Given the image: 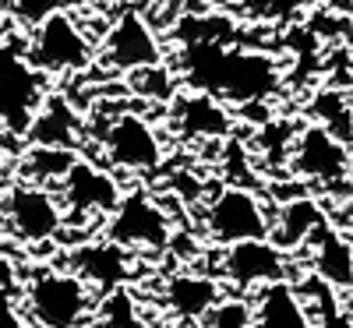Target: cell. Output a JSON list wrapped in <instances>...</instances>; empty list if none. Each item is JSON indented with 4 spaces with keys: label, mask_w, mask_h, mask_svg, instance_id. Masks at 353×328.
Masks as SVG:
<instances>
[{
    "label": "cell",
    "mask_w": 353,
    "mask_h": 328,
    "mask_svg": "<svg viewBox=\"0 0 353 328\" xmlns=\"http://www.w3.org/2000/svg\"><path fill=\"white\" fill-rule=\"evenodd\" d=\"M14 286H18V268L4 251H0V289H14Z\"/></svg>",
    "instance_id": "obj_27"
},
{
    "label": "cell",
    "mask_w": 353,
    "mask_h": 328,
    "mask_svg": "<svg viewBox=\"0 0 353 328\" xmlns=\"http://www.w3.org/2000/svg\"><path fill=\"white\" fill-rule=\"evenodd\" d=\"M307 116L318 124V127H325L336 141H343L346 148H350V141H353V113H350V92L336 85H329V88H321V92H314L311 96V103H307Z\"/></svg>",
    "instance_id": "obj_20"
},
{
    "label": "cell",
    "mask_w": 353,
    "mask_h": 328,
    "mask_svg": "<svg viewBox=\"0 0 353 328\" xmlns=\"http://www.w3.org/2000/svg\"><path fill=\"white\" fill-rule=\"evenodd\" d=\"M78 159L74 148H57V145H32L21 159V181L28 184H39V187H50V184H61L64 173L71 170V163Z\"/></svg>",
    "instance_id": "obj_21"
},
{
    "label": "cell",
    "mask_w": 353,
    "mask_h": 328,
    "mask_svg": "<svg viewBox=\"0 0 353 328\" xmlns=\"http://www.w3.org/2000/svg\"><path fill=\"white\" fill-rule=\"evenodd\" d=\"M205 229L216 244H237V240H258L269 236V216L261 201L244 187H223L209 212H205Z\"/></svg>",
    "instance_id": "obj_7"
},
{
    "label": "cell",
    "mask_w": 353,
    "mask_h": 328,
    "mask_svg": "<svg viewBox=\"0 0 353 328\" xmlns=\"http://www.w3.org/2000/svg\"><path fill=\"white\" fill-rule=\"evenodd\" d=\"M92 61V43L78 28V21L64 11H53L36 25L32 50H28V64L39 74H71L81 71Z\"/></svg>",
    "instance_id": "obj_3"
},
{
    "label": "cell",
    "mask_w": 353,
    "mask_h": 328,
    "mask_svg": "<svg viewBox=\"0 0 353 328\" xmlns=\"http://www.w3.org/2000/svg\"><path fill=\"white\" fill-rule=\"evenodd\" d=\"M184 78L194 92H209L219 103L248 106L269 99L279 88V64L276 57L261 50H226V43H188Z\"/></svg>",
    "instance_id": "obj_1"
},
{
    "label": "cell",
    "mask_w": 353,
    "mask_h": 328,
    "mask_svg": "<svg viewBox=\"0 0 353 328\" xmlns=\"http://www.w3.org/2000/svg\"><path fill=\"white\" fill-rule=\"evenodd\" d=\"M64 201L74 208V212H103L110 216L117 201H121V184L113 181V176L92 163H85V159H74L71 170L64 173Z\"/></svg>",
    "instance_id": "obj_12"
},
{
    "label": "cell",
    "mask_w": 353,
    "mask_h": 328,
    "mask_svg": "<svg viewBox=\"0 0 353 328\" xmlns=\"http://www.w3.org/2000/svg\"><path fill=\"white\" fill-rule=\"evenodd\" d=\"M163 300H166V307L176 318L198 321V318H205L219 304V283L209 279V276H191V272L173 276V279H166Z\"/></svg>",
    "instance_id": "obj_18"
},
{
    "label": "cell",
    "mask_w": 353,
    "mask_h": 328,
    "mask_svg": "<svg viewBox=\"0 0 353 328\" xmlns=\"http://www.w3.org/2000/svg\"><path fill=\"white\" fill-rule=\"evenodd\" d=\"M290 166L297 176L314 184H336L350 176V148L343 141H336L325 127L307 124L290 152Z\"/></svg>",
    "instance_id": "obj_9"
},
{
    "label": "cell",
    "mask_w": 353,
    "mask_h": 328,
    "mask_svg": "<svg viewBox=\"0 0 353 328\" xmlns=\"http://www.w3.org/2000/svg\"><path fill=\"white\" fill-rule=\"evenodd\" d=\"M0 328H25V314L14 289H0Z\"/></svg>",
    "instance_id": "obj_26"
},
{
    "label": "cell",
    "mask_w": 353,
    "mask_h": 328,
    "mask_svg": "<svg viewBox=\"0 0 353 328\" xmlns=\"http://www.w3.org/2000/svg\"><path fill=\"white\" fill-rule=\"evenodd\" d=\"M110 240L121 244V247H149V251H163L173 236V226L166 219L163 208L145 194V191H134V194H121L117 208L110 212Z\"/></svg>",
    "instance_id": "obj_6"
},
{
    "label": "cell",
    "mask_w": 353,
    "mask_h": 328,
    "mask_svg": "<svg viewBox=\"0 0 353 328\" xmlns=\"http://www.w3.org/2000/svg\"><path fill=\"white\" fill-rule=\"evenodd\" d=\"M205 318H209V328H251V304L219 300Z\"/></svg>",
    "instance_id": "obj_24"
},
{
    "label": "cell",
    "mask_w": 353,
    "mask_h": 328,
    "mask_svg": "<svg viewBox=\"0 0 353 328\" xmlns=\"http://www.w3.org/2000/svg\"><path fill=\"white\" fill-rule=\"evenodd\" d=\"M307 244H314V279L332 286L336 293H346L350 283H353V247H350V236L346 233L339 236V229H332L325 223Z\"/></svg>",
    "instance_id": "obj_17"
},
{
    "label": "cell",
    "mask_w": 353,
    "mask_h": 328,
    "mask_svg": "<svg viewBox=\"0 0 353 328\" xmlns=\"http://www.w3.org/2000/svg\"><path fill=\"white\" fill-rule=\"evenodd\" d=\"M223 276L233 286H265V283H279L290 279V261L279 247L269 244V236H258V240H237L226 244L223 254Z\"/></svg>",
    "instance_id": "obj_11"
},
{
    "label": "cell",
    "mask_w": 353,
    "mask_h": 328,
    "mask_svg": "<svg viewBox=\"0 0 353 328\" xmlns=\"http://www.w3.org/2000/svg\"><path fill=\"white\" fill-rule=\"evenodd\" d=\"M81 134V121L74 106L64 96H43L39 110L25 127L28 145H57V148H74Z\"/></svg>",
    "instance_id": "obj_15"
},
{
    "label": "cell",
    "mask_w": 353,
    "mask_h": 328,
    "mask_svg": "<svg viewBox=\"0 0 353 328\" xmlns=\"http://www.w3.org/2000/svg\"><path fill=\"white\" fill-rule=\"evenodd\" d=\"M92 318H96V328H145L134 307V296L124 286L106 289L99 307H92Z\"/></svg>",
    "instance_id": "obj_22"
},
{
    "label": "cell",
    "mask_w": 353,
    "mask_h": 328,
    "mask_svg": "<svg viewBox=\"0 0 353 328\" xmlns=\"http://www.w3.org/2000/svg\"><path fill=\"white\" fill-rule=\"evenodd\" d=\"M329 328H350V311H339V318H336Z\"/></svg>",
    "instance_id": "obj_28"
},
{
    "label": "cell",
    "mask_w": 353,
    "mask_h": 328,
    "mask_svg": "<svg viewBox=\"0 0 353 328\" xmlns=\"http://www.w3.org/2000/svg\"><path fill=\"white\" fill-rule=\"evenodd\" d=\"M103 152H106V163L117 170L149 173L163 163V141L145 116L121 113L117 121H110V127L103 134Z\"/></svg>",
    "instance_id": "obj_8"
},
{
    "label": "cell",
    "mask_w": 353,
    "mask_h": 328,
    "mask_svg": "<svg viewBox=\"0 0 353 328\" xmlns=\"http://www.w3.org/2000/svg\"><path fill=\"white\" fill-rule=\"evenodd\" d=\"M21 314L36 328H81L92 314V289L74 272H43L25 286Z\"/></svg>",
    "instance_id": "obj_2"
},
{
    "label": "cell",
    "mask_w": 353,
    "mask_h": 328,
    "mask_svg": "<svg viewBox=\"0 0 353 328\" xmlns=\"http://www.w3.org/2000/svg\"><path fill=\"white\" fill-rule=\"evenodd\" d=\"M0 53H4V39H0Z\"/></svg>",
    "instance_id": "obj_29"
},
{
    "label": "cell",
    "mask_w": 353,
    "mask_h": 328,
    "mask_svg": "<svg viewBox=\"0 0 353 328\" xmlns=\"http://www.w3.org/2000/svg\"><path fill=\"white\" fill-rule=\"evenodd\" d=\"M251 328H314L297 286L286 279L265 283L258 289V304L251 307Z\"/></svg>",
    "instance_id": "obj_14"
},
{
    "label": "cell",
    "mask_w": 353,
    "mask_h": 328,
    "mask_svg": "<svg viewBox=\"0 0 353 328\" xmlns=\"http://www.w3.org/2000/svg\"><path fill=\"white\" fill-rule=\"evenodd\" d=\"M4 4L11 8L14 21L25 25V28H36L53 11H64V0H4Z\"/></svg>",
    "instance_id": "obj_23"
},
{
    "label": "cell",
    "mask_w": 353,
    "mask_h": 328,
    "mask_svg": "<svg viewBox=\"0 0 353 328\" xmlns=\"http://www.w3.org/2000/svg\"><path fill=\"white\" fill-rule=\"evenodd\" d=\"M325 208H321L318 198L311 194H301V198H293L283 205V212L276 223H269V244L279 247L283 254H293V251H301L311 236L325 226Z\"/></svg>",
    "instance_id": "obj_13"
},
{
    "label": "cell",
    "mask_w": 353,
    "mask_h": 328,
    "mask_svg": "<svg viewBox=\"0 0 353 328\" xmlns=\"http://www.w3.org/2000/svg\"><path fill=\"white\" fill-rule=\"evenodd\" d=\"M74 265V276L85 286H99V289H113V286H124V279L131 276V261L124 254L121 244H88L78 247L71 254Z\"/></svg>",
    "instance_id": "obj_16"
},
{
    "label": "cell",
    "mask_w": 353,
    "mask_h": 328,
    "mask_svg": "<svg viewBox=\"0 0 353 328\" xmlns=\"http://www.w3.org/2000/svg\"><path fill=\"white\" fill-rule=\"evenodd\" d=\"M4 216L21 244H46L64 226V208L53 198V191L28 181L14 184L4 194Z\"/></svg>",
    "instance_id": "obj_5"
},
{
    "label": "cell",
    "mask_w": 353,
    "mask_h": 328,
    "mask_svg": "<svg viewBox=\"0 0 353 328\" xmlns=\"http://www.w3.org/2000/svg\"><path fill=\"white\" fill-rule=\"evenodd\" d=\"M43 103V74L21 53H0V127L14 138H25V127Z\"/></svg>",
    "instance_id": "obj_4"
},
{
    "label": "cell",
    "mask_w": 353,
    "mask_h": 328,
    "mask_svg": "<svg viewBox=\"0 0 353 328\" xmlns=\"http://www.w3.org/2000/svg\"><path fill=\"white\" fill-rule=\"evenodd\" d=\"M0 11H4V0H0Z\"/></svg>",
    "instance_id": "obj_30"
},
{
    "label": "cell",
    "mask_w": 353,
    "mask_h": 328,
    "mask_svg": "<svg viewBox=\"0 0 353 328\" xmlns=\"http://www.w3.org/2000/svg\"><path fill=\"white\" fill-rule=\"evenodd\" d=\"M103 64L110 71H141V68H156L163 64V50L152 32V25L141 14H124L117 21L106 39H103Z\"/></svg>",
    "instance_id": "obj_10"
},
{
    "label": "cell",
    "mask_w": 353,
    "mask_h": 328,
    "mask_svg": "<svg viewBox=\"0 0 353 328\" xmlns=\"http://www.w3.org/2000/svg\"><path fill=\"white\" fill-rule=\"evenodd\" d=\"M176 124H181L184 138H223L233 127L226 103L209 92H191L176 103Z\"/></svg>",
    "instance_id": "obj_19"
},
{
    "label": "cell",
    "mask_w": 353,
    "mask_h": 328,
    "mask_svg": "<svg viewBox=\"0 0 353 328\" xmlns=\"http://www.w3.org/2000/svg\"><path fill=\"white\" fill-rule=\"evenodd\" d=\"M293 8H297V0H244V11L265 21H283Z\"/></svg>",
    "instance_id": "obj_25"
}]
</instances>
